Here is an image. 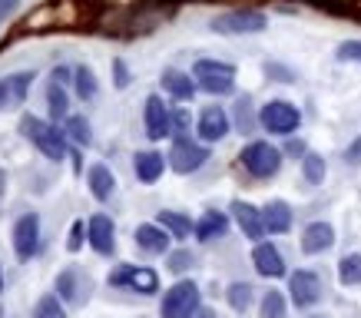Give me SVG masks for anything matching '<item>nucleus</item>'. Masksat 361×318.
Listing matches in <instances>:
<instances>
[{
	"instance_id": "17",
	"label": "nucleus",
	"mask_w": 361,
	"mask_h": 318,
	"mask_svg": "<svg viewBox=\"0 0 361 318\" xmlns=\"http://www.w3.org/2000/svg\"><path fill=\"white\" fill-rule=\"evenodd\" d=\"M30 83H33V70L27 73H13V77L0 80V110H17L23 106V99L30 93Z\"/></svg>"
},
{
	"instance_id": "43",
	"label": "nucleus",
	"mask_w": 361,
	"mask_h": 318,
	"mask_svg": "<svg viewBox=\"0 0 361 318\" xmlns=\"http://www.w3.org/2000/svg\"><path fill=\"white\" fill-rule=\"evenodd\" d=\"M288 153H292V156H305V143L292 140V143H288Z\"/></svg>"
},
{
	"instance_id": "27",
	"label": "nucleus",
	"mask_w": 361,
	"mask_h": 318,
	"mask_svg": "<svg viewBox=\"0 0 361 318\" xmlns=\"http://www.w3.org/2000/svg\"><path fill=\"white\" fill-rule=\"evenodd\" d=\"M63 133L77 146H93V130H90L87 116H66V120H63Z\"/></svg>"
},
{
	"instance_id": "33",
	"label": "nucleus",
	"mask_w": 361,
	"mask_h": 318,
	"mask_svg": "<svg viewBox=\"0 0 361 318\" xmlns=\"http://www.w3.org/2000/svg\"><path fill=\"white\" fill-rule=\"evenodd\" d=\"M288 315V305H285L282 292H265L262 298V318H285Z\"/></svg>"
},
{
	"instance_id": "39",
	"label": "nucleus",
	"mask_w": 361,
	"mask_h": 318,
	"mask_svg": "<svg viewBox=\"0 0 361 318\" xmlns=\"http://www.w3.org/2000/svg\"><path fill=\"white\" fill-rule=\"evenodd\" d=\"M189 130V113L186 110H176L173 113V136H183Z\"/></svg>"
},
{
	"instance_id": "46",
	"label": "nucleus",
	"mask_w": 361,
	"mask_h": 318,
	"mask_svg": "<svg viewBox=\"0 0 361 318\" xmlns=\"http://www.w3.org/2000/svg\"><path fill=\"white\" fill-rule=\"evenodd\" d=\"M4 192H7V173L0 169V196H4Z\"/></svg>"
},
{
	"instance_id": "16",
	"label": "nucleus",
	"mask_w": 361,
	"mask_h": 318,
	"mask_svg": "<svg viewBox=\"0 0 361 318\" xmlns=\"http://www.w3.org/2000/svg\"><path fill=\"white\" fill-rule=\"evenodd\" d=\"M252 265L262 279H282L285 275V259L282 252L275 249V242H255L252 249Z\"/></svg>"
},
{
	"instance_id": "25",
	"label": "nucleus",
	"mask_w": 361,
	"mask_h": 318,
	"mask_svg": "<svg viewBox=\"0 0 361 318\" xmlns=\"http://www.w3.org/2000/svg\"><path fill=\"white\" fill-rule=\"evenodd\" d=\"M156 222H159V226H163L173 239H186L189 232L196 229V222H189L183 212H173V209H163V212L156 216Z\"/></svg>"
},
{
	"instance_id": "11",
	"label": "nucleus",
	"mask_w": 361,
	"mask_h": 318,
	"mask_svg": "<svg viewBox=\"0 0 361 318\" xmlns=\"http://www.w3.org/2000/svg\"><path fill=\"white\" fill-rule=\"evenodd\" d=\"M288 298L295 308H312L322 298V279L312 269H298L288 275Z\"/></svg>"
},
{
	"instance_id": "20",
	"label": "nucleus",
	"mask_w": 361,
	"mask_h": 318,
	"mask_svg": "<svg viewBox=\"0 0 361 318\" xmlns=\"http://www.w3.org/2000/svg\"><path fill=\"white\" fill-rule=\"evenodd\" d=\"M262 222H265V232L269 236H285L292 229V206L285 199H272L269 206L262 209Z\"/></svg>"
},
{
	"instance_id": "41",
	"label": "nucleus",
	"mask_w": 361,
	"mask_h": 318,
	"mask_svg": "<svg viewBox=\"0 0 361 318\" xmlns=\"http://www.w3.org/2000/svg\"><path fill=\"white\" fill-rule=\"evenodd\" d=\"M17 4H20V0H0V20H4V17H11V13L17 11Z\"/></svg>"
},
{
	"instance_id": "15",
	"label": "nucleus",
	"mask_w": 361,
	"mask_h": 318,
	"mask_svg": "<svg viewBox=\"0 0 361 318\" xmlns=\"http://www.w3.org/2000/svg\"><path fill=\"white\" fill-rule=\"evenodd\" d=\"M229 113L222 110V106H206V110L199 113V140L202 143H219L229 136Z\"/></svg>"
},
{
	"instance_id": "10",
	"label": "nucleus",
	"mask_w": 361,
	"mask_h": 318,
	"mask_svg": "<svg viewBox=\"0 0 361 318\" xmlns=\"http://www.w3.org/2000/svg\"><path fill=\"white\" fill-rule=\"evenodd\" d=\"M142 123H146V136L159 143L166 136H173V110L163 103V97H146V106H142Z\"/></svg>"
},
{
	"instance_id": "4",
	"label": "nucleus",
	"mask_w": 361,
	"mask_h": 318,
	"mask_svg": "<svg viewBox=\"0 0 361 318\" xmlns=\"http://www.w3.org/2000/svg\"><path fill=\"white\" fill-rule=\"evenodd\" d=\"M199 308H202V292H199V286L192 279H183V282H176L163 295L159 315L163 318H192Z\"/></svg>"
},
{
	"instance_id": "32",
	"label": "nucleus",
	"mask_w": 361,
	"mask_h": 318,
	"mask_svg": "<svg viewBox=\"0 0 361 318\" xmlns=\"http://www.w3.org/2000/svg\"><path fill=\"white\" fill-rule=\"evenodd\" d=\"M30 318H66L63 298H60V295H44L37 305H33V315Z\"/></svg>"
},
{
	"instance_id": "44",
	"label": "nucleus",
	"mask_w": 361,
	"mask_h": 318,
	"mask_svg": "<svg viewBox=\"0 0 361 318\" xmlns=\"http://www.w3.org/2000/svg\"><path fill=\"white\" fill-rule=\"evenodd\" d=\"M358 156H361V143H355L348 149V159H351V163H358Z\"/></svg>"
},
{
	"instance_id": "45",
	"label": "nucleus",
	"mask_w": 361,
	"mask_h": 318,
	"mask_svg": "<svg viewBox=\"0 0 361 318\" xmlns=\"http://www.w3.org/2000/svg\"><path fill=\"white\" fill-rule=\"evenodd\" d=\"M192 318H219V315H216L212 308H199V312H196V315H192Z\"/></svg>"
},
{
	"instance_id": "1",
	"label": "nucleus",
	"mask_w": 361,
	"mask_h": 318,
	"mask_svg": "<svg viewBox=\"0 0 361 318\" xmlns=\"http://www.w3.org/2000/svg\"><path fill=\"white\" fill-rule=\"evenodd\" d=\"M20 133L47 156V159H54V163L66 159V153H70V149H66V133L56 130V123H47V120H40V116H23Z\"/></svg>"
},
{
	"instance_id": "14",
	"label": "nucleus",
	"mask_w": 361,
	"mask_h": 318,
	"mask_svg": "<svg viewBox=\"0 0 361 318\" xmlns=\"http://www.w3.org/2000/svg\"><path fill=\"white\" fill-rule=\"evenodd\" d=\"M87 292H90V279L80 269H63L56 275V295L63 298L66 305H83L87 302Z\"/></svg>"
},
{
	"instance_id": "9",
	"label": "nucleus",
	"mask_w": 361,
	"mask_h": 318,
	"mask_svg": "<svg viewBox=\"0 0 361 318\" xmlns=\"http://www.w3.org/2000/svg\"><path fill=\"white\" fill-rule=\"evenodd\" d=\"M13 252L20 262H30L40 252V216L37 212H27L13 222Z\"/></svg>"
},
{
	"instance_id": "37",
	"label": "nucleus",
	"mask_w": 361,
	"mask_h": 318,
	"mask_svg": "<svg viewBox=\"0 0 361 318\" xmlns=\"http://www.w3.org/2000/svg\"><path fill=\"white\" fill-rule=\"evenodd\" d=\"M338 60H355V63H361V40H345V44L338 47Z\"/></svg>"
},
{
	"instance_id": "23",
	"label": "nucleus",
	"mask_w": 361,
	"mask_h": 318,
	"mask_svg": "<svg viewBox=\"0 0 361 318\" xmlns=\"http://www.w3.org/2000/svg\"><path fill=\"white\" fill-rule=\"evenodd\" d=\"M87 183H90V192H93V199H99V202H106V199L116 192V176L110 173V166H90L87 173Z\"/></svg>"
},
{
	"instance_id": "7",
	"label": "nucleus",
	"mask_w": 361,
	"mask_h": 318,
	"mask_svg": "<svg viewBox=\"0 0 361 318\" xmlns=\"http://www.w3.org/2000/svg\"><path fill=\"white\" fill-rule=\"evenodd\" d=\"M169 166H173V173L179 176H189L202 169L209 159V146L206 143H196V140H189V136H176L173 140V149H169Z\"/></svg>"
},
{
	"instance_id": "28",
	"label": "nucleus",
	"mask_w": 361,
	"mask_h": 318,
	"mask_svg": "<svg viewBox=\"0 0 361 318\" xmlns=\"http://www.w3.org/2000/svg\"><path fill=\"white\" fill-rule=\"evenodd\" d=\"M73 87H77V97H80V99H93V97L99 93L97 73H93L90 66H83V63L73 70Z\"/></svg>"
},
{
	"instance_id": "2",
	"label": "nucleus",
	"mask_w": 361,
	"mask_h": 318,
	"mask_svg": "<svg viewBox=\"0 0 361 318\" xmlns=\"http://www.w3.org/2000/svg\"><path fill=\"white\" fill-rule=\"evenodd\" d=\"M239 163H242V169L249 176H255V179H272V176L282 169V149H275V146L265 143V140H252L239 153Z\"/></svg>"
},
{
	"instance_id": "29",
	"label": "nucleus",
	"mask_w": 361,
	"mask_h": 318,
	"mask_svg": "<svg viewBox=\"0 0 361 318\" xmlns=\"http://www.w3.org/2000/svg\"><path fill=\"white\" fill-rule=\"evenodd\" d=\"M252 298H255V288L249 282H232L229 292H226V302H229L232 312H249Z\"/></svg>"
},
{
	"instance_id": "8",
	"label": "nucleus",
	"mask_w": 361,
	"mask_h": 318,
	"mask_svg": "<svg viewBox=\"0 0 361 318\" xmlns=\"http://www.w3.org/2000/svg\"><path fill=\"white\" fill-rule=\"evenodd\" d=\"M110 286L113 288H133L140 295H153L159 292V275L149 265H120L110 272Z\"/></svg>"
},
{
	"instance_id": "24",
	"label": "nucleus",
	"mask_w": 361,
	"mask_h": 318,
	"mask_svg": "<svg viewBox=\"0 0 361 318\" xmlns=\"http://www.w3.org/2000/svg\"><path fill=\"white\" fill-rule=\"evenodd\" d=\"M226 229H229V216L226 212H216V209H209V212H202V219L196 222V239L199 242H212V239H222L226 236Z\"/></svg>"
},
{
	"instance_id": "13",
	"label": "nucleus",
	"mask_w": 361,
	"mask_h": 318,
	"mask_svg": "<svg viewBox=\"0 0 361 318\" xmlns=\"http://www.w3.org/2000/svg\"><path fill=\"white\" fill-rule=\"evenodd\" d=\"M232 219H235V226L242 229V236L252 242H262V236H269V232H265V222H262V209H255L252 202H245V199H235V202H232Z\"/></svg>"
},
{
	"instance_id": "6",
	"label": "nucleus",
	"mask_w": 361,
	"mask_h": 318,
	"mask_svg": "<svg viewBox=\"0 0 361 318\" xmlns=\"http://www.w3.org/2000/svg\"><path fill=\"white\" fill-rule=\"evenodd\" d=\"M216 33H222V37H242V33H262L265 27H269V17H265L262 11H252V7H245V11H229V13H219L216 20L209 23Z\"/></svg>"
},
{
	"instance_id": "12",
	"label": "nucleus",
	"mask_w": 361,
	"mask_h": 318,
	"mask_svg": "<svg viewBox=\"0 0 361 318\" xmlns=\"http://www.w3.org/2000/svg\"><path fill=\"white\" fill-rule=\"evenodd\" d=\"M87 242H90V249L99 255L116 252V226H113V219L106 212H97V216L87 222Z\"/></svg>"
},
{
	"instance_id": "18",
	"label": "nucleus",
	"mask_w": 361,
	"mask_h": 318,
	"mask_svg": "<svg viewBox=\"0 0 361 318\" xmlns=\"http://www.w3.org/2000/svg\"><path fill=\"white\" fill-rule=\"evenodd\" d=\"M136 245H140L146 255H166L169 252V242H173V236L159 226V222H142V226H136Z\"/></svg>"
},
{
	"instance_id": "26",
	"label": "nucleus",
	"mask_w": 361,
	"mask_h": 318,
	"mask_svg": "<svg viewBox=\"0 0 361 318\" xmlns=\"http://www.w3.org/2000/svg\"><path fill=\"white\" fill-rule=\"evenodd\" d=\"M47 106H50V116H54V120H66V116H70V97H66V83H56V80H50V87H47Z\"/></svg>"
},
{
	"instance_id": "22",
	"label": "nucleus",
	"mask_w": 361,
	"mask_h": 318,
	"mask_svg": "<svg viewBox=\"0 0 361 318\" xmlns=\"http://www.w3.org/2000/svg\"><path fill=\"white\" fill-rule=\"evenodd\" d=\"M163 90L169 93L173 99H179V103H186V99L196 97V77H189V73H183V70H163Z\"/></svg>"
},
{
	"instance_id": "30",
	"label": "nucleus",
	"mask_w": 361,
	"mask_h": 318,
	"mask_svg": "<svg viewBox=\"0 0 361 318\" xmlns=\"http://www.w3.org/2000/svg\"><path fill=\"white\" fill-rule=\"evenodd\" d=\"M338 282L341 286H361V252H348L338 262Z\"/></svg>"
},
{
	"instance_id": "36",
	"label": "nucleus",
	"mask_w": 361,
	"mask_h": 318,
	"mask_svg": "<svg viewBox=\"0 0 361 318\" xmlns=\"http://www.w3.org/2000/svg\"><path fill=\"white\" fill-rule=\"evenodd\" d=\"M83 242H87V226H83V219H77L73 226H70V239H66V249H70V252H80V249H83Z\"/></svg>"
},
{
	"instance_id": "48",
	"label": "nucleus",
	"mask_w": 361,
	"mask_h": 318,
	"mask_svg": "<svg viewBox=\"0 0 361 318\" xmlns=\"http://www.w3.org/2000/svg\"><path fill=\"white\" fill-rule=\"evenodd\" d=\"M312 318H322V315H312Z\"/></svg>"
},
{
	"instance_id": "21",
	"label": "nucleus",
	"mask_w": 361,
	"mask_h": 318,
	"mask_svg": "<svg viewBox=\"0 0 361 318\" xmlns=\"http://www.w3.org/2000/svg\"><path fill=\"white\" fill-rule=\"evenodd\" d=\"M133 169H136V179L140 183H156L159 176H163L166 169V156L163 153H156V149H142V153L133 156Z\"/></svg>"
},
{
	"instance_id": "47",
	"label": "nucleus",
	"mask_w": 361,
	"mask_h": 318,
	"mask_svg": "<svg viewBox=\"0 0 361 318\" xmlns=\"http://www.w3.org/2000/svg\"><path fill=\"white\" fill-rule=\"evenodd\" d=\"M0 292H4V272H0Z\"/></svg>"
},
{
	"instance_id": "34",
	"label": "nucleus",
	"mask_w": 361,
	"mask_h": 318,
	"mask_svg": "<svg viewBox=\"0 0 361 318\" xmlns=\"http://www.w3.org/2000/svg\"><path fill=\"white\" fill-rule=\"evenodd\" d=\"M235 123H239V133H252V126H255V116H252V99L249 97L235 99Z\"/></svg>"
},
{
	"instance_id": "40",
	"label": "nucleus",
	"mask_w": 361,
	"mask_h": 318,
	"mask_svg": "<svg viewBox=\"0 0 361 318\" xmlns=\"http://www.w3.org/2000/svg\"><path fill=\"white\" fill-rule=\"evenodd\" d=\"M265 73H269V77H282V83H292V80H295V73H292V70L275 66V63H265Z\"/></svg>"
},
{
	"instance_id": "3",
	"label": "nucleus",
	"mask_w": 361,
	"mask_h": 318,
	"mask_svg": "<svg viewBox=\"0 0 361 318\" xmlns=\"http://www.w3.org/2000/svg\"><path fill=\"white\" fill-rule=\"evenodd\" d=\"M192 77H196L199 90H206L212 97H229L235 90V66L222 63V60H196Z\"/></svg>"
},
{
	"instance_id": "5",
	"label": "nucleus",
	"mask_w": 361,
	"mask_h": 318,
	"mask_svg": "<svg viewBox=\"0 0 361 318\" xmlns=\"http://www.w3.org/2000/svg\"><path fill=\"white\" fill-rule=\"evenodd\" d=\"M298 123H302V113L288 99H269L259 110V126L272 136H292L298 130Z\"/></svg>"
},
{
	"instance_id": "31",
	"label": "nucleus",
	"mask_w": 361,
	"mask_h": 318,
	"mask_svg": "<svg viewBox=\"0 0 361 318\" xmlns=\"http://www.w3.org/2000/svg\"><path fill=\"white\" fill-rule=\"evenodd\" d=\"M302 176H305L308 186H322V179H325V159L318 153H305L302 156Z\"/></svg>"
},
{
	"instance_id": "19",
	"label": "nucleus",
	"mask_w": 361,
	"mask_h": 318,
	"mask_svg": "<svg viewBox=\"0 0 361 318\" xmlns=\"http://www.w3.org/2000/svg\"><path fill=\"white\" fill-rule=\"evenodd\" d=\"M335 245V229L329 222H308L302 232V252L305 255H322Z\"/></svg>"
},
{
	"instance_id": "35",
	"label": "nucleus",
	"mask_w": 361,
	"mask_h": 318,
	"mask_svg": "<svg viewBox=\"0 0 361 318\" xmlns=\"http://www.w3.org/2000/svg\"><path fill=\"white\" fill-rule=\"evenodd\" d=\"M192 262H196V255L189 252V249H176V252H169V259H166L169 272H176V275H183L186 269H192Z\"/></svg>"
},
{
	"instance_id": "38",
	"label": "nucleus",
	"mask_w": 361,
	"mask_h": 318,
	"mask_svg": "<svg viewBox=\"0 0 361 318\" xmlns=\"http://www.w3.org/2000/svg\"><path fill=\"white\" fill-rule=\"evenodd\" d=\"M113 83H116V90H126L130 87V70H126V63L123 60H113Z\"/></svg>"
},
{
	"instance_id": "42",
	"label": "nucleus",
	"mask_w": 361,
	"mask_h": 318,
	"mask_svg": "<svg viewBox=\"0 0 361 318\" xmlns=\"http://www.w3.org/2000/svg\"><path fill=\"white\" fill-rule=\"evenodd\" d=\"M70 77H73V70H66V66H56L54 73H50V80H56V83H66Z\"/></svg>"
}]
</instances>
